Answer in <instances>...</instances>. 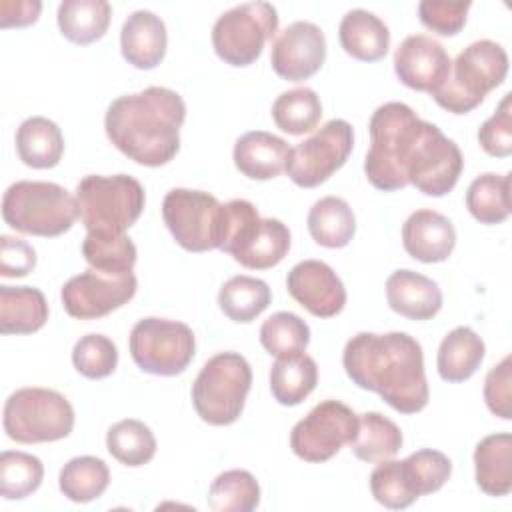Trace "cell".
Instances as JSON below:
<instances>
[{
  "instance_id": "6da1fadb",
  "label": "cell",
  "mask_w": 512,
  "mask_h": 512,
  "mask_svg": "<svg viewBox=\"0 0 512 512\" xmlns=\"http://www.w3.org/2000/svg\"><path fill=\"white\" fill-rule=\"evenodd\" d=\"M342 366L358 388L376 392L396 412L416 414L428 404L422 346L406 332H358L344 346Z\"/></svg>"
},
{
  "instance_id": "7a4b0ae2",
  "label": "cell",
  "mask_w": 512,
  "mask_h": 512,
  "mask_svg": "<svg viewBox=\"0 0 512 512\" xmlns=\"http://www.w3.org/2000/svg\"><path fill=\"white\" fill-rule=\"evenodd\" d=\"M186 104L176 90L150 86L110 102L104 116L108 140L140 166H164L180 148Z\"/></svg>"
},
{
  "instance_id": "3957f363",
  "label": "cell",
  "mask_w": 512,
  "mask_h": 512,
  "mask_svg": "<svg viewBox=\"0 0 512 512\" xmlns=\"http://www.w3.org/2000/svg\"><path fill=\"white\" fill-rule=\"evenodd\" d=\"M426 120L404 102H386L370 118V148L364 158L368 182L382 192L408 186L406 168L422 136Z\"/></svg>"
},
{
  "instance_id": "277c9868",
  "label": "cell",
  "mask_w": 512,
  "mask_h": 512,
  "mask_svg": "<svg viewBox=\"0 0 512 512\" xmlns=\"http://www.w3.org/2000/svg\"><path fill=\"white\" fill-rule=\"evenodd\" d=\"M2 218L16 232L54 238L74 226L78 204L60 184L18 180L2 196Z\"/></svg>"
},
{
  "instance_id": "5b68a950",
  "label": "cell",
  "mask_w": 512,
  "mask_h": 512,
  "mask_svg": "<svg viewBox=\"0 0 512 512\" xmlns=\"http://www.w3.org/2000/svg\"><path fill=\"white\" fill-rule=\"evenodd\" d=\"M506 74V50L494 40H476L456 56L448 80L432 98L446 112L466 114L480 106L486 94L504 82Z\"/></svg>"
},
{
  "instance_id": "8992f818",
  "label": "cell",
  "mask_w": 512,
  "mask_h": 512,
  "mask_svg": "<svg viewBox=\"0 0 512 512\" xmlns=\"http://www.w3.org/2000/svg\"><path fill=\"white\" fill-rule=\"evenodd\" d=\"M290 230L278 218H260L256 206L244 198L226 202V230L220 250L240 266L268 270L290 250Z\"/></svg>"
},
{
  "instance_id": "52a82bcc",
  "label": "cell",
  "mask_w": 512,
  "mask_h": 512,
  "mask_svg": "<svg viewBox=\"0 0 512 512\" xmlns=\"http://www.w3.org/2000/svg\"><path fill=\"white\" fill-rule=\"evenodd\" d=\"M76 204L88 232L126 234L140 218L146 194L134 176L88 174L76 186Z\"/></svg>"
},
{
  "instance_id": "ba28073f",
  "label": "cell",
  "mask_w": 512,
  "mask_h": 512,
  "mask_svg": "<svg viewBox=\"0 0 512 512\" xmlns=\"http://www.w3.org/2000/svg\"><path fill=\"white\" fill-rule=\"evenodd\" d=\"M252 386V368L238 352H218L206 360L192 384L196 414L212 426L234 424Z\"/></svg>"
},
{
  "instance_id": "9c48e42d",
  "label": "cell",
  "mask_w": 512,
  "mask_h": 512,
  "mask_svg": "<svg viewBox=\"0 0 512 512\" xmlns=\"http://www.w3.org/2000/svg\"><path fill=\"white\" fill-rule=\"evenodd\" d=\"M74 428V408L52 388H20L4 404V432L20 444L56 442Z\"/></svg>"
},
{
  "instance_id": "30bf717a",
  "label": "cell",
  "mask_w": 512,
  "mask_h": 512,
  "mask_svg": "<svg viewBox=\"0 0 512 512\" xmlns=\"http://www.w3.org/2000/svg\"><path fill=\"white\" fill-rule=\"evenodd\" d=\"M162 218L184 250H220L226 230V204H220L216 196L202 190L172 188L162 200Z\"/></svg>"
},
{
  "instance_id": "8fae6325",
  "label": "cell",
  "mask_w": 512,
  "mask_h": 512,
  "mask_svg": "<svg viewBox=\"0 0 512 512\" xmlns=\"http://www.w3.org/2000/svg\"><path fill=\"white\" fill-rule=\"evenodd\" d=\"M276 30L278 12L270 2H244L218 16L212 26V46L220 60L242 68L260 58Z\"/></svg>"
},
{
  "instance_id": "7c38bea8",
  "label": "cell",
  "mask_w": 512,
  "mask_h": 512,
  "mask_svg": "<svg viewBox=\"0 0 512 512\" xmlns=\"http://www.w3.org/2000/svg\"><path fill=\"white\" fill-rule=\"evenodd\" d=\"M128 348L134 364L154 376L182 374L196 352V338L188 324L148 316L134 324Z\"/></svg>"
},
{
  "instance_id": "4fadbf2b",
  "label": "cell",
  "mask_w": 512,
  "mask_h": 512,
  "mask_svg": "<svg viewBox=\"0 0 512 512\" xmlns=\"http://www.w3.org/2000/svg\"><path fill=\"white\" fill-rule=\"evenodd\" d=\"M354 148V130L342 118L328 120L310 138L290 150L288 178L300 188H316L340 170Z\"/></svg>"
},
{
  "instance_id": "5bb4252c",
  "label": "cell",
  "mask_w": 512,
  "mask_h": 512,
  "mask_svg": "<svg viewBox=\"0 0 512 512\" xmlns=\"http://www.w3.org/2000/svg\"><path fill=\"white\" fill-rule=\"evenodd\" d=\"M358 432V414L340 400L316 404L290 432V448L304 462L320 464L350 444Z\"/></svg>"
},
{
  "instance_id": "9a60e30c",
  "label": "cell",
  "mask_w": 512,
  "mask_h": 512,
  "mask_svg": "<svg viewBox=\"0 0 512 512\" xmlns=\"http://www.w3.org/2000/svg\"><path fill=\"white\" fill-rule=\"evenodd\" d=\"M464 168V158L454 140L442 134V130L426 122L416 150L406 168V180L418 192L426 196L448 194Z\"/></svg>"
},
{
  "instance_id": "2e32d148",
  "label": "cell",
  "mask_w": 512,
  "mask_h": 512,
  "mask_svg": "<svg viewBox=\"0 0 512 512\" xmlns=\"http://www.w3.org/2000/svg\"><path fill=\"white\" fill-rule=\"evenodd\" d=\"M136 288L134 272L110 276L90 268L72 276L62 286L60 298L68 316L76 320H96L130 302Z\"/></svg>"
},
{
  "instance_id": "e0dca14e",
  "label": "cell",
  "mask_w": 512,
  "mask_h": 512,
  "mask_svg": "<svg viewBox=\"0 0 512 512\" xmlns=\"http://www.w3.org/2000/svg\"><path fill=\"white\" fill-rule=\"evenodd\" d=\"M326 60V38L314 22L298 20L288 24L272 42V70L290 82H302L314 76Z\"/></svg>"
},
{
  "instance_id": "ac0fdd59",
  "label": "cell",
  "mask_w": 512,
  "mask_h": 512,
  "mask_svg": "<svg viewBox=\"0 0 512 512\" xmlns=\"http://www.w3.org/2000/svg\"><path fill=\"white\" fill-rule=\"evenodd\" d=\"M452 60L446 48L426 34L406 36L394 52L398 80L418 92L434 94L448 80Z\"/></svg>"
},
{
  "instance_id": "d6986e66",
  "label": "cell",
  "mask_w": 512,
  "mask_h": 512,
  "mask_svg": "<svg viewBox=\"0 0 512 512\" xmlns=\"http://www.w3.org/2000/svg\"><path fill=\"white\" fill-rule=\"evenodd\" d=\"M290 296L318 318H332L346 304V288L338 274L322 260H302L286 276Z\"/></svg>"
},
{
  "instance_id": "ffe728a7",
  "label": "cell",
  "mask_w": 512,
  "mask_h": 512,
  "mask_svg": "<svg viewBox=\"0 0 512 512\" xmlns=\"http://www.w3.org/2000/svg\"><path fill=\"white\" fill-rule=\"evenodd\" d=\"M404 250L418 262H444L456 246L454 224L436 210H416L402 226Z\"/></svg>"
},
{
  "instance_id": "44dd1931",
  "label": "cell",
  "mask_w": 512,
  "mask_h": 512,
  "mask_svg": "<svg viewBox=\"0 0 512 512\" xmlns=\"http://www.w3.org/2000/svg\"><path fill=\"white\" fill-rule=\"evenodd\" d=\"M168 32L160 16L150 10L132 12L120 30V50L128 64L138 70L156 68L166 54Z\"/></svg>"
},
{
  "instance_id": "7402d4cb",
  "label": "cell",
  "mask_w": 512,
  "mask_h": 512,
  "mask_svg": "<svg viewBox=\"0 0 512 512\" xmlns=\"http://www.w3.org/2000/svg\"><path fill=\"white\" fill-rule=\"evenodd\" d=\"M386 300L388 306L404 318L430 320L442 308V290L432 278L402 268L388 276Z\"/></svg>"
},
{
  "instance_id": "603a6c76",
  "label": "cell",
  "mask_w": 512,
  "mask_h": 512,
  "mask_svg": "<svg viewBox=\"0 0 512 512\" xmlns=\"http://www.w3.org/2000/svg\"><path fill=\"white\" fill-rule=\"evenodd\" d=\"M290 146L280 136L264 130H252L242 134L234 144V166L246 178L272 180L286 172L290 158Z\"/></svg>"
},
{
  "instance_id": "cb8c5ba5",
  "label": "cell",
  "mask_w": 512,
  "mask_h": 512,
  "mask_svg": "<svg viewBox=\"0 0 512 512\" xmlns=\"http://www.w3.org/2000/svg\"><path fill=\"white\" fill-rule=\"evenodd\" d=\"M338 38L344 52L362 62H376L384 58L390 46L388 26L364 8L348 10L342 16Z\"/></svg>"
},
{
  "instance_id": "d4e9b609",
  "label": "cell",
  "mask_w": 512,
  "mask_h": 512,
  "mask_svg": "<svg viewBox=\"0 0 512 512\" xmlns=\"http://www.w3.org/2000/svg\"><path fill=\"white\" fill-rule=\"evenodd\" d=\"M476 484L488 496H506L512 490V434L484 436L474 450Z\"/></svg>"
},
{
  "instance_id": "484cf974",
  "label": "cell",
  "mask_w": 512,
  "mask_h": 512,
  "mask_svg": "<svg viewBox=\"0 0 512 512\" xmlns=\"http://www.w3.org/2000/svg\"><path fill=\"white\" fill-rule=\"evenodd\" d=\"M484 354V340L472 328L456 326L442 338L438 346V374L442 380L452 384L464 382L480 368Z\"/></svg>"
},
{
  "instance_id": "4316f807",
  "label": "cell",
  "mask_w": 512,
  "mask_h": 512,
  "mask_svg": "<svg viewBox=\"0 0 512 512\" xmlns=\"http://www.w3.org/2000/svg\"><path fill=\"white\" fill-rule=\"evenodd\" d=\"M48 320V302L34 286H0V332L32 334Z\"/></svg>"
},
{
  "instance_id": "83f0119b",
  "label": "cell",
  "mask_w": 512,
  "mask_h": 512,
  "mask_svg": "<svg viewBox=\"0 0 512 512\" xmlns=\"http://www.w3.org/2000/svg\"><path fill=\"white\" fill-rule=\"evenodd\" d=\"M16 152L30 168H54L64 154L62 130L44 116H30L16 130Z\"/></svg>"
},
{
  "instance_id": "f1b7e54d",
  "label": "cell",
  "mask_w": 512,
  "mask_h": 512,
  "mask_svg": "<svg viewBox=\"0 0 512 512\" xmlns=\"http://www.w3.org/2000/svg\"><path fill=\"white\" fill-rule=\"evenodd\" d=\"M318 384L316 360L304 352L280 356L270 368V392L282 406H298Z\"/></svg>"
},
{
  "instance_id": "f546056e",
  "label": "cell",
  "mask_w": 512,
  "mask_h": 512,
  "mask_svg": "<svg viewBox=\"0 0 512 512\" xmlns=\"http://www.w3.org/2000/svg\"><path fill=\"white\" fill-rule=\"evenodd\" d=\"M306 226L316 244L344 248L354 238L356 216L344 198L324 196L312 204Z\"/></svg>"
},
{
  "instance_id": "4dcf8cb0",
  "label": "cell",
  "mask_w": 512,
  "mask_h": 512,
  "mask_svg": "<svg viewBox=\"0 0 512 512\" xmlns=\"http://www.w3.org/2000/svg\"><path fill=\"white\" fill-rule=\"evenodd\" d=\"M112 8L106 0H64L58 6V28L74 44L100 40L110 24Z\"/></svg>"
},
{
  "instance_id": "1f68e13d",
  "label": "cell",
  "mask_w": 512,
  "mask_h": 512,
  "mask_svg": "<svg viewBox=\"0 0 512 512\" xmlns=\"http://www.w3.org/2000/svg\"><path fill=\"white\" fill-rule=\"evenodd\" d=\"M350 448L352 454L364 462L394 458L402 448V430L380 412H364L358 416V432Z\"/></svg>"
},
{
  "instance_id": "d6a6232c",
  "label": "cell",
  "mask_w": 512,
  "mask_h": 512,
  "mask_svg": "<svg viewBox=\"0 0 512 512\" xmlns=\"http://www.w3.org/2000/svg\"><path fill=\"white\" fill-rule=\"evenodd\" d=\"M272 300L268 284L260 278L238 274L226 280L218 292V306L232 322L246 324L256 320Z\"/></svg>"
},
{
  "instance_id": "836d02e7",
  "label": "cell",
  "mask_w": 512,
  "mask_h": 512,
  "mask_svg": "<svg viewBox=\"0 0 512 512\" xmlns=\"http://www.w3.org/2000/svg\"><path fill=\"white\" fill-rule=\"evenodd\" d=\"M466 208L480 224H502L510 216V172H486L466 190Z\"/></svg>"
},
{
  "instance_id": "e575fe53",
  "label": "cell",
  "mask_w": 512,
  "mask_h": 512,
  "mask_svg": "<svg viewBox=\"0 0 512 512\" xmlns=\"http://www.w3.org/2000/svg\"><path fill=\"white\" fill-rule=\"evenodd\" d=\"M276 126L292 136H302L318 128L322 118L320 96L306 86L282 92L272 104Z\"/></svg>"
},
{
  "instance_id": "d590c367",
  "label": "cell",
  "mask_w": 512,
  "mask_h": 512,
  "mask_svg": "<svg viewBox=\"0 0 512 512\" xmlns=\"http://www.w3.org/2000/svg\"><path fill=\"white\" fill-rule=\"evenodd\" d=\"M82 256L90 268L102 274L122 276L132 272L138 252L126 234L88 232L82 242Z\"/></svg>"
},
{
  "instance_id": "8d00e7d4",
  "label": "cell",
  "mask_w": 512,
  "mask_h": 512,
  "mask_svg": "<svg viewBox=\"0 0 512 512\" xmlns=\"http://www.w3.org/2000/svg\"><path fill=\"white\" fill-rule=\"evenodd\" d=\"M110 484V470L96 456H76L68 460L58 478L60 492L78 504L92 502L104 494Z\"/></svg>"
},
{
  "instance_id": "74e56055",
  "label": "cell",
  "mask_w": 512,
  "mask_h": 512,
  "mask_svg": "<svg viewBox=\"0 0 512 512\" xmlns=\"http://www.w3.org/2000/svg\"><path fill=\"white\" fill-rule=\"evenodd\" d=\"M260 504V484L248 470H226L208 488V506L216 512H252Z\"/></svg>"
},
{
  "instance_id": "f35d334b",
  "label": "cell",
  "mask_w": 512,
  "mask_h": 512,
  "mask_svg": "<svg viewBox=\"0 0 512 512\" xmlns=\"http://www.w3.org/2000/svg\"><path fill=\"white\" fill-rule=\"evenodd\" d=\"M106 448L120 464L138 468L154 458L156 438L144 422L126 418L108 428Z\"/></svg>"
},
{
  "instance_id": "ab89813d",
  "label": "cell",
  "mask_w": 512,
  "mask_h": 512,
  "mask_svg": "<svg viewBox=\"0 0 512 512\" xmlns=\"http://www.w3.org/2000/svg\"><path fill=\"white\" fill-rule=\"evenodd\" d=\"M400 470L408 492L418 500L420 496L438 492L448 482L452 462L444 452L424 448L400 460Z\"/></svg>"
},
{
  "instance_id": "60d3db41",
  "label": "cell",
  "mask_w": 512,
  "mask_h": 512,
  "mask_svg": "<svg viewBox=\"0 0 512 512\" xmlns=\"http://www.w3.org/2000/svg\"><path fill=\"white\" fill-rule=\"evenodd\" d=\"M44 478L40 458L20 452L4 450L0 454V496L4 500H22L34 494Z\"/></svg>"
},
{
  "instance_id": "b9f144b4",
  "label": "cell",
  "mask_w": 512,
  "mask_h": 512,
  "mask_svg": "<svg viewBox=\"0 0 512 512\" xmlns=\"http://www.w3.org/2000/svg\"><path fill=\"white\" fill-rule=\"evenodd\" d=\"M310 342L308 324L294 312H274L260 326V344L270 356L304 352Z\"/></svg>"
},
{
  "instance_id": "7bdbcfd3",
  "label": "cell",
  "mask_w": 512,
  "mask_h": 512,
  "mask_svg": "<svg viewBox=\"0 0 512 512\" xmlns=\"http://www.w3.org/2000/svg\"><path fill=\"white\" fill-rule=\"evenodd\" d=\"M72 364L82 376L90 380L106 378L118 366L116 344L104 334H86L74 344Z\"/></svg>"
},
{
  "instance_id": "ee69618b",
  "label": "cell",
  "mask_w": 512,
  "mask_h": 512,
  "mask_svg": "<svg viewBox=\"0 0 512 512\" xmlns=\"http://www.w3.org/2000/svg\"><path fill=\"white\" fill-rule=\"evenodd\" d=\"M370 492L378 504L390 510H402L416 502V498L408 492L406 482L402 478L400 460H380L370 474Z\"/></svg>"
},
{
  "instance_id": "f6af8a7d",
  "label": "cell",
  "mask_w": 512,
  "mask_h": 512,
  "mask_svg": "<svg viewBox=\"0 0 512 512\" xmlns=\"http://www.w3.org/2000/svg\"><path fill=\"white\" fill-rule=\"evenodd\" d=\"M470 6V0H422L418 4V18L434 34L456 36L466 24Z\"/></svg>"
},
{
  "instance_id": "bcb514c9",
  "label": "cell",
  "mask_w": 512,
  "mask_h": 512,
  "mask_svg": "<svg viewBox=\"0 0 512 512\" xmlns=\"http://www.w3.org/2000/svg\"><path fill=\"white\" fill-rule=\"evenodd\" d=\"M478 142L488 156L506 158L512 154V94L506 92L496 112L478 128Z\"/></svg>"
},
{
  "instance_id": "7dc6e473",
  "label": "cell",
  "mask_w": 512,
  "mask_h": 512,
  "mask_svg": "<svg viewBox=\"0 0 512 512\" xmlns=\"http://www.w3.org/2000/svg\"><path fill=\"white\" fill-rule=\"evenodd\" d=\"M484 400L488 410L502 418H512V356H504L490 368L484 380Z\"/></svg>"
},
{
  "instance_id": "c3c4849f",
  "label": "cell",
  "mask_w": 512,
  "mask_h": 512,
  "mask_svg": "<svg viewBox=\"0 0 512 512\" xmlns=\"http://www.w3.org/2000/svg\"><path fill=\"white\" fill-rule=\"evenodd\" d=\"M36 266L34 248L22 240L8 234L0 236V274L4 278H22Z\"/></svg>"
},
{
  "instance_id": "681fc988",
  "label": "cell",
  "mask_w": 512,
  "mask_h": 512,
  "mask_svg": "<svg viewBox=\"0 0 512 512\" xmlns=\"http://www.w3.org/2000/svg\"><path fill=\"white\" fill-rule=\"evenodd\" d=\"M42 2L38 0H2L0 2V26H28L34 24L40 16Z\"/></svg>"
}]
</instances>
